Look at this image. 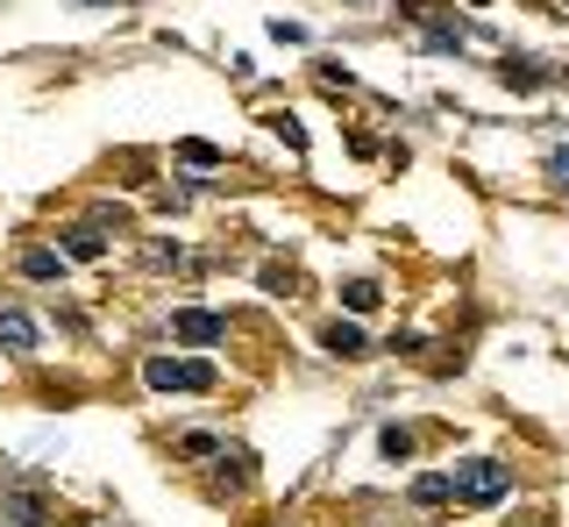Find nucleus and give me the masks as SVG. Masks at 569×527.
<instances>
[{"label":"nucleus","mask_w":569,"mask_h":527,"mask_svg":"<svg viewBox=\"0 0 569 527\" xmlns=\"http://www.w3.org/2000/svg\"><path fill=\"white\" fill-rule=\"evenodd\" d=\"M171 336L178 342H192V349H213L228 336V314H213V307H186V314H171Z\"/></svg>","instance_id":"20e7f679"},{"label":"nucleus","mask_w":569,"mask_h":527,"mask_svg":"<svg viewBox=\"0 0 569 527\" xmlns=\"http://www.w3.org/2000/svg\"><path fill=\"white\" fill-rule=\"evenodd\" d=\"M79 8H114V0H79Z\"/></svg>","instance_id":"6ab92c4d"},{"label":"nucleus","mask_w":569,"mask_h":527,"mask_svg":"<svg viewBox=\"0 0 569 527\" xmlns=\"http://www.w3.org/2000/svg\"><path fill=\"white\" fill-rule=\"evenodd\" d=\"M271 129H278V136H284V143H292V150H299V143H307V129H299V121H292V115H271Z\"/></svg>","instance_id":"f3484780"},{"label":"nucleus","mask_w":569,"mask_h":527,"mask_svg":"<svg viewBox=\"0 0 569 527\" xmlns=\"http://www.w3.org/2000/svg\"><path fill=\"white\" fill-rule=\"evenodd\" d=\"M406 14H413V29H420L427 50H462V43H470V29L456 22V8H406Z\"/></svg>","instance_id":"7ed1b4c3"},{"label":"nucleus","mask_w":569,"mask_h":527,"mask_svg":"<svg viewBox=\"0 0 569 527\" xmlns=\"http://www.w3.org/2000/svg\"><path fill=\"white\" fill-rule=\"evenodd\" d=\"M178 157H186L192 171H213V165H221V143H200V136H186V143H178Z\"/></svg>","instance_id":"f8f14e48"},{"label":"nucleus","mask_w":569,"mask_h":527,"mask_svg":"<svg viewBox=\"0 0 569 527\" xmlns=\"http://www.w3.org/2000/svg\"><path fill=\"white\" fill-rule=\"evenodd\" d=\"M22 278H64V257L58 250H22Z\"/></svg>","instance_id":"9d476101"},{"label":"nucleus","mask_w":569,"mask_h":527,"mask_svg":"<svg viewBox=\"0 0 569 527\" xmlns=\"http://www.w3.org/2000/svg\"><path fill=\"white\" fill-rule=\"evenodd\" d=\"M320 86H356L349 64H335V58H320Z\"/></svg>","instance_id":"dca6fc26"},{"label":"nucleus","mask_w":569,"mask_h":527,"mask_svg":"<svg viewBox=\"0 0 569 527\" xmlns=\"http://www.w3.org/2000/svg\"><path fill=\"white\" fill-rule=\"evenodd\" d=\"M142 378H150L157 392H213V385H221V371H213L207 357H150Z\"/></svg>","instance_id":"f03ea898"},{"label":"nucleus","mask_w":569,"mask_h":527,"mask_svg":"<svg viewBox=\"0 0 569 527\" xmlns=\"http://www.w3.org/2000/svg\"><path fill=\"white\" fill-rule=\"evenodd\" d=\"M107 250V242H100V228H71V236H64V257H79V264H93Z\"/></svg>","instance_id":"9b49d317"},{"label":"nucleus","mask_w":569,"mask_h":527,"mask_svg":"<svg viewBox=\"0 0 569 527\" xmlns=\"http://www.w3.org/2000/svg\"><path fill=\"white\" fill-rule=\"evenodd\" d=\"M178 456H221V443L213 435H178Z\"/></svg>","instance_id":"4468645a"},{"label":"nucleus","mask_w":569,"mask_h":527,"mask_svg":"<svg viewBox=\"0 0 569 527\" xmlns=\"http://www.w3.org/2000/svg\"><path fill=\"white\" fill-rule=\"evenodd\" d=\"M0 349H14V357L36 349V321H29L22 307H0Z\"/></svg>","instance_id":"6e6552de"},{"label":"nucleus","mask_w":569,"mask_h":527,"mask_svg":"<svg viewBox=\"0 0 569 527\" xmlns=\"http://www.w3.org/2000/svg\"><path fill=\"white\" fill-rule=\"evenodd\" d=\"M556 171H569V150H556Z\"/></svg>","instance_id":"a211bd4d"},{"label":"nucleus","mask_w":569,"mask_h":527,"mask_svg":"<svg viewBox=\"0 0 569 527\" xmlns=\"http://www.w3.org/2000/svg\"><path fill=\"white\" fill-rule=\"evenodd\" d=\"M506 491H512V470L491 464V456H470L462 470H449V499H462V506H498Z\"/></svg>","instance_id":"f257e3e1"},{"label":"nucleus","mask_w":569,"mask_h":527,"mask_svg":"<svg viewBox=\"0 0 569 527\" xmlns=\"http://www.w3.org/2000/svg\"><path fill=\"white\" fill-rule=\"evenodd\" d=\"M0 514H8L14 527H50V506H43V491H29V485L0 491Z\"/></svg>","instance_id":"423d86ee"},{"label":"nucleus","mask_w":569,"mask_h":527,"mask_svg":"<svg viewBox=\"0 0 569 527\" xmlns=\"http://www.w3.org/2000/svg\"><path fill=\"white\" fill-rule=\"evenodd\" d=\"M378 449L391 456V464H406V456H413V435H406V428H385V435H378Z\"/></svg>","instance_id":"ddd939ff"},{"label":"nucleus","mask_w":569,"mask_h":527,"mask_svg":"<svg viewBox=\"0 0 569 527\" xmlns=\"http://www.w3.org/2000/svg\"><path fill=\"white\" fill-rule=\"evenodd\" d=\"M320 349H328V357H363V328H356V321H328V328H320Z\"/></svg>","instance_id":"0eeeda50"},{"label":"nucleus","mask_w":569,"mask_h":527,"mask_svg":"<svg viewBox=\"0 0 569 527\" xmlns=\"http://www.w3.org/2000/svg\"><path fill=\"white\" fill-rule=\"evenodd\" d=\"M498 79H506L512 93H541V86H548V64H541V58H520V50H506V58H498Z\"/></svg>","instance_id":"39448f33"},{"label":"nucleus","mask_w":569,"mask_h":527,"mask_svg":"<svg viewBox=\"0 0 569 527\" xmlns=\"http://www.w3.org/2000/svg\"><path fill=\"white\" fill-rule=\"evenodd\" d=\"M342 307H349V314H378V307H385L378 278H349V286H342Z\"/></svg>","instance_id":"1a4fd4ad"},{"label":"nucleus","mask_w":569,"mask_h":527,"mask_svg":"<svg viewBox=\"0 0 569 527\" xmlns=\"http://www.w3.org/2000/svg\"><path fill=\"white\" fill-rule=\"evenodd\" d=\"M413 499H420V506H441V499H449V478H420Z\"/></svg>","instance_id":"2eb2a0df"}]
</instances>
